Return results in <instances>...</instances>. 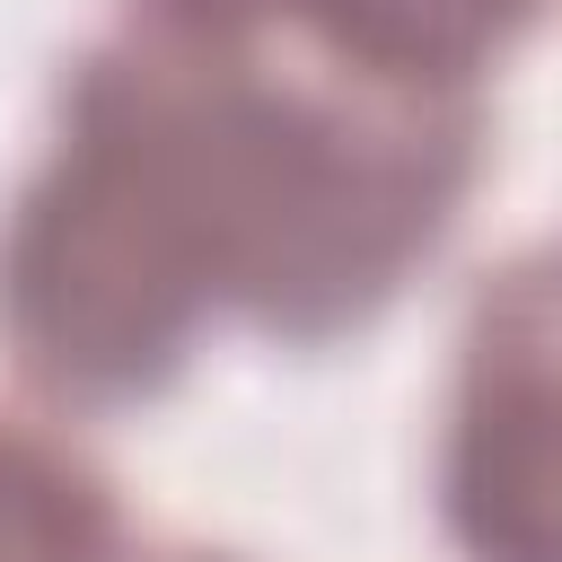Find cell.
I'll list each match as a JSON object with an SVG mask.
<instances>
[{"instance_id":"5","label":"cell","mask_w":562,"mask_h":562,"mask_svg":"<svg viewBox=\"0 0 562 562\" xmlns=\"http://www.w3.org/2000/svg\"><path fill=\"white\" fill-rule=\"evenodd\" d=\"M123 562H237V553H202V544H132Z\"/></svg>"},{"instance_id":"3","label":"cell","mask_w":562,"mask_h":562,"mask_svg":"<svg viewBox=\"0 0 562 562\" xmlns=\"http://www.w3.org/2000/svg\"><path fill=\"white\" fill-rule=\"evenodd\" d=\"M439 527L465 562H562V246L501 263L465 307Z\"/></svg>"},{"instance_id":"2","label":"cell","mask_w":562,"mask_h":562,"mask_svg":"<svg viewBox=\"0 0 562 562\" xmlns=\"http://www.w3.org/2000/svg\"><path fill=\"white\" fill-rule=\"evenodd\" d=\"M211 281L167 211L70 123L0 220V342L70 413L149 404L211 325Z\"/></svg>"},{"instance_id":"4","label":"cell","mask_w":562,"mask_h":562,"mask_svg":"<svg viewBox=\"0 0 562 562\" xmlns=\"http://www.w3.org/2000/svg\"><path fill=\"white\" fill-rule=\"evenodd\" d=\"M132 527L114 483L44 422L0 413V562H123Z\"/></svg>"},{"instance_id":"1","label":"cell","mask_w":562,"mask_h":562,"mask_svg":"<svg viewBox=\"0 0 562 562\" xmlns=\"http://www.w3.org/2000/svg\"><path fill=\"white\" fill-rule=\"evenodd\" d=\"M536 18L544 0H123L53 123L167 211L211 307L307 351L439 255L483 176V70Z\"/></svg>"}]
</instances>
